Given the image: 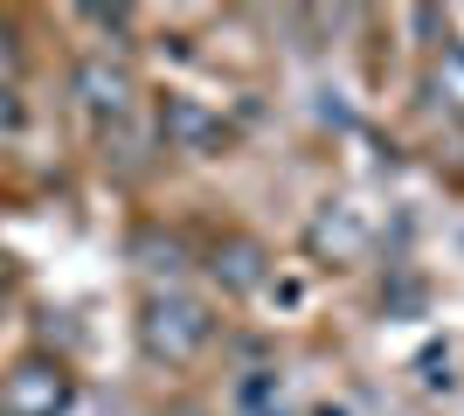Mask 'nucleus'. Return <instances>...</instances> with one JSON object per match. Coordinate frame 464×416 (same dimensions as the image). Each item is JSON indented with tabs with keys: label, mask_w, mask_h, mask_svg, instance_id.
Here are the masks:
<instances>
[{
	"label": "nucleus",
	"mask_w": 464,
	"mask_h": 416,
	"mask_svg": "<svg viewBox=\"0 0 464 416\" xmlns=\"http://www.w3.org/2000/svg\"><path fill=\"white\" fill-rule=\"evenodd\" d=\"M70 402V375L49 361H21L0 375V416H63Z\"/></svg>",
	"instance_id": "obj_2"
},
{
	"label": "nucleus",
	"mask_w": 464,
	"mask_h": 416,
	"mask_svg": "<svg viewBox=\"0 0 464 416\" xmlns=\"http://www.w3.org/2000/svg\"><path fill=\"white\" fill-rule=\"evenodd\" d=\"M160 125H167L188 153H208L215 139H222V119H215V111H201L194 98H167V119H160Z\"/></svg>",
	"instance_id": "obj_4"
},
{
	"label": "nucleus",
	"mask_w": 464,
	"mask_h": 416,
	"mask_svg": "<svg viewBox=\"0 0 464 416\" xmlns=\"http://www.w3.org/2000/svg\"><path fill=\"white\" fill-rule=\"evenodd\" d=\"M139 334H146V354H153V361H174V368H180V361H194V354L215 340V319H208V305H201V298L167 292V298H153V305H146Z\"/></svg>",
	"instance_id": "obj_1"
},
{
	"label": "nucleus",
	"mask_w": 464,
	"mask_h": 416,
	"mask_svg": "<svg viewBox=\"0 0 464 416\" xmlns=\"http://www.w3.org/2000/svg\"><path fill=\"white\" fill-rule=\"evenodd\" d=\"M250 277H256V250H250V243H236V250H229V285H250Z\"/></svg>",
	"instance_id": "obj_5"
},
{
	"label": "nucleus",
	"mask_w": 464,
	"mask_h": 416,
	"mask_svg": "<svg viewBox=\"0 0 464 416\" xmlns=\"http://www.w3.org/2000/svg\"><path fill=\"white\" fill-rule=\"evenodd\" d=\"M444 91L464 104V49H450V56H444Z\"/></svg>",
	"instance_id": "obj_6"
},
{
	"label": "nucleus",
	"mask_w": 464,
	"mask_h": 416,
	"mask_svg": "<svg viewBox=\"0 0 464 416\" xmlns=\"http://www.w3.org/2000/svg\"><path fill=\"white\" fill-rule=\"evenodd\" d=\"M77 98L97 119H125V111H132V77L111 70L104 56H91V63H77Z\"/></svg>",
	"instance_id": "obj_3"
}]
</instances>
